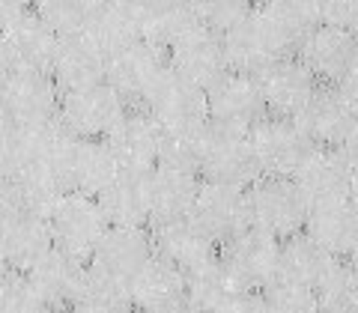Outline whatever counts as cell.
<instances>
[{
	"instance_id": "6da1fadb",
	"label": "cell",
	"mask_w": 358,
	"mask_h": 313,
	"mask_svg": "<svg viewBox=\"0 0 358 313\" xmlns=\"http://www.w3.org/2000/svg\"><path fill=\"white\" fill-rule=\"evenodd\" d=\"M248 197V227L266 233L278 242L305 230L308 221V200L301 197L293 179H272L260 176L251 188H245Z\"/></svg>"
},
{
	"instance_id": "7a4b0ae2",
	"label": "cell",
	"mask_w": 358,
	"mask_h": 313,
	"mask_svg": "<svg viewBox=\"0 0 358 313\" xmlns=\"http://www.w3.org/2000/svg\"><path fill=\"white\" fill-rule=\"evenodd\" d=\"M48 167L57 173L66 194L72 191L87 197H99L120 173L105 140H78L69 131H66V138L57 147V152H54Z\"/></svg>"
},
{
	"instance_id": "3957f363",
	"label": "cell",
	"mask_w": 358,
	"mask_h": 313,
	"mask_svg": "<svg viewBox=\"0 0 358 313\" xmlns=\"http://www.w3.org/2000/svg\"><path fill=\"white\" fill-rule=\"evenodd\" d=\"M60 96L51 75L13 72L0 84V119L24 131L45 129L57 122Z\"/></svg>"
},
{
	"instance_id": "277c9868",
	"label": "cell",
	"mask_w": 358,
	"mask_h": 313,
	"mask_svg": "<svg viewBox=\"0 0 358 313\" xmlns=\"http://www.w3.org/2000/svg\"><path fill=\"white\" fill-rule=\"evenodd\" d=\"M251 150L260 176L272 179H296L301 164L308 161V155L317 150L305 138V131L299 129L296 119H281V117H266L248 131Z\"/></svg>"
},
{
	"instance_id": "5b68a950",
	"label": "cell",
	"mask_w": 358,
	"mask_h": 313,
	"mask_svg": "<svg viewBox=\"0 0 358 313\" xmlns=\"http://www.w3.org/2000/svg\"><path fill=\"white\" fill-rule=\"evenodd\" d=\"M200 179L233 188H251L260 179V167H257L248 131H230L209 122L203 131Z\"/></svg>"
},
{
	"instance_id": "8992f818",
	"label": "cell",
	"mask_w": 358,
	"mask_h": 313,
	"mask_svg": "<svg viewBox=\"0 0 358 313\" xmlns=\"http://www.w3.org/2000/svg\"><path fill=\"white\" fill-rule=\"evenodd\" d=\"M48 230H51L54 248H60L69 256H78V260L90 263L99 239H102L105 230H108V221L102 215V209H99L96 197L69 191L51 209Z\"/></svg>"
},
{
	"instance_id": "52a82bcc",
	"label": "cell",
	"mask_w": 358,
	"mask_h": 313,
	"mask_svg": "<svg viewBox=\"0 0 358 313\" xmlns=\"http://www.w3.org/2000/svg\"><path fill=\"white\" fill-rule=\"evenodd\" d=\"M129 105L108 84L75 89L60 96L57 122L78 140H105L122 119Z\"/></svg>"
},
{
	"instance_id": "ba28073f",
	"label": "cell",
	"mask_w": 358,
	"mask_h": 313,
	"mask_svg": "<svg viewBox=\"0 0 358 313\" xmlns=\"http://www.w3.org/2000/svg\"><path fill=\"white\" fill-rule=\"evenodd\" d=\"M278 254H281V242L248 227L236 239L221 245L218 260L239 289H245V293H266L278 281Z\"/></svg>"
},
{
	"instance_id": "9c48e42d",
	"label": "cell",
	"mask_w": 358,
	"mask_h": 313,
	"mask_svg": "<svg viewBox=\"0 0 358 313\" xmlns=\"http://www.w3.org/2000/svg\"><path fill=\"white\" fill-rule=\"evenodd\" d=\"M162 126L147 108H129L114 131L105 138L108 152L114 155L120 173H141L147 176L159 164V147H162Z\"/></svg>"
},
{
	"instance_id": "30bf717a",
	"label": "cell",
	"mask_w": 358,
	"mask_h": 313,
	"mask_svg": "<svg viewBox=\"0 0 358 313\" xmlns=\"http://www.w3.org/2000/svg\"><path fill=\"white\" fill-rule=\"evenodd\" d=\"M171 69L167 63V51L155 48L147 42H131L129 48H122L108 57V75L105 84L126 102L129 108L143 105V99L150 96V89L159 84V78Z\"/></svg>"
},
{
	"instance_id": "8fae6325",
	"label": "cell",
	"mask_w": 358,
	"mask_h": 313,
	"mask_svg": "<svg viewBox=\"0 0 358 313\" xmlns=\"http://www.w3.org/2000/svg\"><path fill=\"white\" fill-rule=\"evenodd\" d=\"M206 114L212 126L230 131H251L257 122L268 117L257 78L236 72H227L206 89Z\"/></svg>"
},
{
	"instance_id": "7c38bea8",
	"label": "cell",
	"mask_w": 358,
	"mask_h": 313,
	"mask_svg": "<svg viewBox=\"0 0 358 313\" xmlns=\"http://www.w3.org/2000/svg\"><path fill=\"white\" fill-rule=\"evenodd\" d=\"M188 218L197 224L206 239H212L215 245H227L230 239H236L239 233L248 230V197H245V188L203 182L200 179V191Z\"/></svg>"
},
{
	"instance_id": "4fadbf2b",
	"label": "cell",
	"mask_w": 358,
	"mask_h": 313,
	"mask_svg": "<svg viewBox=\"0 0 358 313\" xmlns=\"http://www.w3.org/2000/svg\"><path fill=\"white\" fill-rule=\"evenodd\" d=\"M167 63H171V69L179 78L197 84L200 89H209L212 84L221 81V78L230 72L224 39L218 33L206 30L200 21L167 48Z\"/></svg>"
},
{
	"instance_id": "5bb4252c",
	"label": "cell",
	"mask_w": 358,
	"mask_h": 313,
	"mask_svg": "<svg viewBox=\"0 0 358 313\" xmlns=\"http://www.w3.org/2000/svg\"><path fill=\"white\" fill-rule=\"evenodd\" d=\"M141 108H147L162 129H200L209 122L206 89L179 78L173 69L159 78V84L150 89Z\"/></svg>"
},
{
	"instance_id": "9a60e30c",
	"label": "cell",
	"mask_w": 358,
	"mask_h": 313,
	"mask_svg": "<svg viewBox=\"0 0 358 313\" xmlns=\"http://www.w3.org/2000/svg\"><path fill=\"white\" fill-rule=\"evenodd\" d=\"M296 60L305 66L308 75L320 87H334L343 78V72L358 60V39L352 33L317 24L301 39Z\"/></svg>"
},
{
	"instance_id": "2e32d148",
	"label": "cell",
	"mask_w": 358,
	"mask_h": 313,
	"mask_svg": "<svg viewBox=\"0 0 358 313\" xmlns=\"http://www.w3.org/2000/svg\"><path fill=\"white\" fill-rule=\"evenodd\" d=\"M352 176L355 170L341 155V150H313L293 182L301 191V197L308 200V206L313 209V206L346 203L352 191Z\"/></svg>"
},
{
	"instance_id": "e0dca14e",
	"label": "cell",
	"mask_w": 358,
	"mask_h": 313,
	"mask_svg": "<svg viewBox=\"0 0 358 313\" xmlns=\"http://www.w3.org/2000/svg\"><path fill=\"white\" fill-rule=\"evenodd\" d=\"M257 84H260L266 114L281 117V119H296L308 108L313 93L320 89V84L313 81L296 57H287V60H278L275 66H268L257 78Z\"/></svg>"
},
{
	"instance_id": "ac0fdd59",
	"label": "cell",
	"mask_w": 358,
	"mask_h": 313,
	"mask_svg": "<svg viewBox=\"0 0 358 313\" xmlns=\"http://www.w3.org/2000/svg\"><path fill=\"white\" fill-rule=\"evenodd\" d=\"M0 45H3V54H6L9 69L13 72L48 75L60 39L54 36L48 30V24H45L36 13H33V3H30V13L21 15L15 24L0 36Z\"/></svg>"
},
{
	"instance_id": "d6986e66",
	"label": "cell",
	"mask_w": 358,
	"mask_h": 313,
	"mask_svg": "<svg viewBox=\"0 0 358 313\" xmlns=\"http://www.w3.org/2000/svg\"><path fill=\"white\" fill-rule=\"evenodd\" d=\"M129 298L134 313H171L185 305V272L152 254L129 281Z\"/></svg>"
},
{
	"instance_id": "ffe728a7",
	"label": "cell",
	"mask_w": 358,
	"mask_h": 313,
	"mask_svg": "<svg viewBox=\"0 0 358 313\" xmlns=\"http://www.w3.org/2000/svg\"><path fill=\"white\" fill-rule=\"evenodd\" d=\"M150 256H152L150 227H108L87 265L129 284L134 272H138Z\"/></svg>"
},
{
	"instance_id": "44dd1931",
	"label": "cell",
	"mask_w": 358,
	"mask_h": 313,
	"mask_svg": "<svg viewBox=\"0 0 358 313\" xmlns=\"http://www.w3.org/2000/svg\"><path fill=\"white\" fill-rule=\"evenodd\" d=\"M48 75L57 84L60 93L99 87V84H105V75H108V54L90 36L60 39Z\"/></svg>"
},
{
	"instance_id": "7402d4cb",
	"label": "cell",
	"mask_w": 358,
	"mask_h": 313,
	"mask_svg": "<svg viewBox=\"0 0 358 313\" xmlns=\"http://www.w3.org/2000/svg\"><path fill=\"white\" fill-rule=\"evenodd\" d=\"M200 191V176L173 170V167L155 164L147 173V206H150V227L171 224L192 215L194 200Z\"/></svg>"
},
{
	"instance_id": "603a6c76",
	"label": "cell",
	"mask_w": 358,
	"mask_h": 313,
	"mask_svg": "<svg viewBox=\"0 0 358 313\" xmlns=\"http://www.w3.org/2000/svg\"><path fill=\"white\" fill-rule=\"evenodd\" d=\"M150 236H152V254L176 265L185 275L218 260V245L206 239L192 218L155 224V227H150Z\"/></svg>"
},
{
	"instance_id": "cb8c5ba5",
	"label": "cell",
	"mask_w": 358,
	"mask_h": 313,
	"mask_svg": "<svg viewBox=\"0 0 358 313\" xmlns=\"http://www.w3.org/2000/svg\"><path fill=\"white\" fill-rule=\"evenodd\" d=\"M54 248L48 218L30 215V212H18L0 227V260L9 272L27 275L45 254Z\"/></svg>"
},
{
	"instance_id": "d4e9b609",
	"label": "cell",
	"mask_w": 358,
	"mask_h": 313,
	"mask_svg": "<svg viewBox=\"0 0 358 313\" xmlns=\"http://www.w3.org/2000/svg\"><path fill=\"white\" fill-rule=\"evenodd\" d=\"M254 18L260 21L266 36L275 42L281 57H296L301 39L320 24L317 3H299V0H275V3H257Z\"/></svg>"
},
{
	"instance_id": "484cf974",
	"label": "cell",
	"mask_w": 358,
	"mask_h": 313,
	"mask_svg": "<svg viewBox=\"0 0 358 313\" xmlns=\"http://www.w3.org/2000/svg\"><path fill=\"white\" fill-rule=\"evenodd\" d=\"M338 263H341L338 256L322 251L308 233H296V236L281 242V254H278V281L317 293Z\"/></svg>"
},
{
	"instance_id": "4316f807",
	"label": "cell",
	"mask_w": 358,
	"mask_h": 313,
	"mask_svg": "<svg viewBox=\"0 0 358 313\" xmlns=\"http://www.w3.org/2000/svg\"><path fill=\"white\" fill-rule=\"evenodd\" d=\"M296 122L317 150H341L346 131L355 122V114L341 102L331 87H320Z\"/></svg>"
},
{
	"instance_id": "83f0119b",
	"label": "cell",
	"mask_w": 358,
	"mask_h": 313,
	"mask_svg": "<svg viewBox=\"0 0 358 313\" xmlns=\"http://www.w3.org/2000/svg\"><path fill=\"white\" fill-rule=\"evenodd\" d=\"M87 272V263L69 256L60 248H51L27 272V281L33 284V289L45 298V305L51 310H66L72 305V298L81 286V277Z\"/></svg>"
},
{
	"instance_id": "f1b7e54d",
	"label": "cell",
	"mask_w": 358,
	"mask_h": 313,
	"mask_svg": "<svg viewBox=\"0 0 358 313\" xmlns=\"http://www.w3.org/2000/svg\"><path fill=\"white\" fill-rule=\"evenodd\" d=\"M224 51H227V69L248 78H260L268 66H275L278 60H287L278 54L275 42L266 36V30L254 18V13L245 24H239L233 33L224 36Z\"/></svg>"
},
{
	"instance_id": "f546056e",
	"label": "cell",
	"mask_w": 358,
	"mask_h": 313,
	"mask_svg": "<svg viewBox=\"0 0 358 313\" xmlns=\"http://www.w3.org/2000/svg\"><path fill=\"white\" fill-rule=\"evenodd\" d=\"M108 227H150L147 206V176L117 173L102 194L96 197Z\"/></svg>"
},
{
	"instance_id": "4dcf8cb0",
	"label": "cell",
	"mask_w": 358,
	"mask_h": 313,
	"mask_svg": "<svg viewBox=\"0 0 358 313\" xmlns=\"http://www.w3.org/2000/svg\"><path fill=\"white\" fill-rule=\"evenodd\" d=\"M308 236L320 245L322 251H329L331 256H346L352 251V245L358 239V212L346 203H331V206H313L308 212L305 230Z\"/></svg>"
},
{
	"instance_id": "1f68e13d",
	"label": "cell",
	"mask_w": 358,
	"mask_h": 313,
	"mask_svg": "<svg viewBox=\"0 0 358 313\" xmlns=\"http://www.w3.org/2000/svg\"><path fill=\"white\" fill-rule=\"evenodd\" d=\"M242 293L245 289L236 286L221 260H212L185 275V301L200 313H224Z\"/></svg>"
},
{
	"instance_id": "d6a6232c",
	"label": "cell",
	"mask_w": 358,
	"mask_h": 313,
	"mask_svg": "<svg viewBox=\"0 0 358 313\" xmlns=\"http://www.w3.org/2000/svg\"><path fill=\"white\" fill-rule=\"evenodd\" d=\"M197 24L192 3H138L141 42L167 51L171 45Z\"/></svg>"
},
{
	"instance_id": "836d02e7",
	"label": "cell",
	"mask_w": 358,
	"mask_h": 313,
	"mask_svg": "<svg viewBox=\"0 0 358 313\" xmlns=\"http://www.w3.org/2000/svg\"><path fill=\"white\" fill-rule=\"evenodd\" d=\"M87 36L102 48L108 57L131 42H141L138 33V3H96V15Z\"/></svg>"
},
{
	"instance_id": "e575fe53",
	"label": "cell",
	"mask_w": 358,
	"mask_h": 313,
	"mask_svg": "<svg viewBox=\"0 0 358 313\" xmlns=\"http://www.w3.org/2000/svg\"><path fill=\"white\" fill-rule=\"evenodd\" d=\"M69 310L72 313H134L129 298V284L87 265Z\"/></svg>"
},
{
	"instance_id": "d590c367",
	"label": "cell",
	"mask_w": 358,
	"mask_h": 313,
	"mask_svg": "<svg viewBox=\"0 0 358 313\" xmlns=\"http://www.w3.org/2000/svg\"><path fill=\"white\" fill-rule=\"evenodd\" d=\"M13 188L18 197L21 212H30V215L48 218L51 209L60 203V197L66 194L57 173L51 170L48 164H27L13 176Z\"/></svg>"
},
{
	"instance_id": "8d00e7d4",
	"label": "cell",
	"mask_w": 358,
	"mask_h": 313,
	"mask_svg": "<svg viewBox=\"0 0 358 313\" xmlns=\"http://www.w3.org/2000/svg\"><path fill=\"white\" fill-rule=\"evenodd\" d=\"M33 13L48 24L57 39H72L87 36L96 15V3H90V0H45V3H33Z\"/></svg>"
},
{
	"instance_id": "74e56055",
	"label": "cell",
	"mask_w": 358,
	"mask_h": 313,
	"mask_svg": "<svg viewBox=\"0 0 358 313\" xmlns=\"http://www.w3.org/2000/svg\"><path fill=\"white\" fill-rule=\"evenodd\" d=\"M206 126H200V129H164L162 147H159V164L200 176V155H203Z\"/></svg>"
},
{
	"instance_id": "f35d334b",
	"label": "cell",
	"mask_w": 358,
	"mask_h": 313,
	"mask_svg": "<svg viewBox=\"0 0 358 313\" xmlns=\"http://www.w3.org/2000/svg\"><path fill=\"white\" fill-rule=\"evenodd\" d=\"M322 313H358V268L338 263L317 289Z\"/></svg>"
},
{
	"instance_id": "ab89813d",
	"label": "cell",
	"mask_w": 358,
	"mask_h": 313,
	"mask_svg": "<svg viewBox=\"0 0 358 313\" xmlns=\"http://www.w3.org/2000/svg\"><path fill=\"white\" fill-rule=\"evenodd\" d=\"M192 6H194V15L200 24L212 33H218L221 39L236 30L239 24H245L254 13V6L242 3V0H209V3H192Z\"/></svg>"
},
{
	"instance_id": "60d3db41",
	"label": "cell",
	"mask_w": 358,
	"mask_h": 313,
	"mask_svg": "<svg viewBox=\"0 0 358 313\" xmlns=\"http://www.w3.org/2000/svg\"><path fill=\"white\" fill-rule=\"evenodd\" d=\"M33 161V138L30 131L15 129L0 119V179L13 182V176Z\"/></svg>"
},
{
	"instance_id": "b9f144b4",
	"label": "cell",
	"mask_w": 358,
	"mask_h": 313,
	"mask_svg": "<svg viewBox=\"0 0 358 313\" xmlns=\"http://www.w3.org/2000/svg\"><path fill=\"white\" fill-rule=\"evenodd\" d=\"M0 313H51V307L33 289L27 275L9 272L6 281L0 284Z\"/></svg>"
},
{
	"instance_id": "7bdbcfd3",
	"label": "cell",
	"mask_w": 358,
	"mask_h": 313,
	"mask_svg": "<svg viewBox=\"0 0 358 313\" xmlns=\"http://www.w3.org/2000/svg\"><path fill=\"white\" fill-rule=\"evenodd\" d=\"M263 305H266V313H322L320 298L313 289H301L284 281H275L266 289Z\"/></svg>"
},
{
	"instance_id": "ee69618b",
	"label": "cell",
	"mask_w": 358,
	"mask_h": 313,
	"mask_svg": "<svg viewBox=\"0 0 358 313\" xmlns=\"http://www.w3.org/2000/svg\"><path fill=\"white\" fill-rule=\"evenodd\" d=\"M317 21L326 27L352 33L358 30V0H326L317 3Z\"/></svg>"
},
{
	"instance_id": "f6af8a7d",
	"label": "cell",
	"mask_w": 358,
	"mask_h": 313,
	"mask_svg": "<svg viewBox=\"0 0 358 313\" xmlns=\"http://www.w3.org/2000/svg\"><path fill=\"white\" fill-rule=\"evenodd\" d=\"M331 89H334V93H338L341 102H343V105L350 108L352 114L358 117V60L350 66V69L343 72V78H341V81L334 84Z\"/></svg>"
},
{
	"instance_id": "bcb514c9",
	"label": "cell",
	"mask_w": 358,
	"mask_h": 313,
	"mask_svg": "<svg viewBox=\"0 0 358 313\" xmlns=\"http://www.w3.org/2000/svg\"><path fill=\"white\" fill-rule=\"evenodd\" d=\"M27 13H30V3H21V0H0V36Z\"/></svg>"
},
{
	"instance_id": "7dc6e473",
	"label": "cell",
	"mask_w": 358,
	"mask_h": 313,
	"mask_svg": "<svg viewBox=\"0 0 358 313\" xmlns=\"http://www.w3.org/2000/svg\"><path fill=\"white\" fill-rule=\"evenodd\" d=\"M18 212H21V206H18V197H15L13 182L0 179V227H3L9 218H15Z\"/></svg>"
},
{
	"instance_id": "c3c4849f",
	"label": "cell",
	"mask_w": 358,
	"mask_h": 313,
	"mask_svg": "<svg viewBox=\"0 0 358 313\" xmlns=\"http://www.w3.org/2000/svg\"><path fill=\"white\" fill-rule=\"evenodd\" d=\"M224 313H266L263 296H260V293H242Z\"/></svg>"
},
{
	"instance_id": "681fc988",
	"label": "cell",
	"mask_w": 358,
	"mask_h": 313,
	"mask_svg": "<svg viewBox=\"0 0 358 313\" xmlns=\"http://www.w3.org/2000/svg\"><path fill=\"white\" fill-rule=\"evenodd\" d=\"M341 155H343L346 161H350L352 170H358V117H355L352 129L346 131V138H343V143H341Z\"/></svg>"
},
{
	"instance_id": "f907efd6",
	"label": "cell",
	"mask_w": 358,
	"mask_h": 313,
	"mask_svg": "<svg viewBox=\"0 0 358 313\" xmlns=\"http://www.w3.org/2000/svg\"><path fill=\"white\" fill-rule=\"evenodd\" d=\"M9 75H13V69H9V60H6V54H3V45H0V84H3Z\"/></svg>"
},
{
	"instance_id": "816d5d0a",
	"label": "cell",
	"mask_w": 358,
	"mask_h": 313,
	"mask_svg": "<svg viewBox=\"0 0 358 313\" xmlns=\"http://www.w3.org/2000/svg\"><path fill=\"white\" fill-rule=\"evenodd\" d=\"M350 206L358 212V170H355V176H352V191H350Z\"/></svg>"
},
{
	"instance_id": "f5cc1de1",
	"label": "cell",
	"mask_w": 358,
	"mask_h": 313,
	"mask_svg": "<svg viewBox=\"0 0 358 313\" xmlns=\"http://www.w3.org/2000/svg\"><path fill=\"white\" fill-rule=\"evenodd\" d=\"M346 263H350V265H355V268H358V239H355V245H352V251L346 254Z\"/></svg>"
},
{
	"instance_id": "db71d44e",
	"label": "cell",
	"mask_w": 358,
	"mask_h": 313,
	"mask_svg": "<svg viewBox=\"0 0 358 313\" xmlns=\"http://www.w3.org/2000/svg\"><path fill=\"white\" fill-rule=\"evenodd\" d=\"M171 313H200L197 307H192V305H188V301H185V305H179L176 310H171Z\"/></svg>"
},
{
	"instance_id": "11a10c76",
	"label": "cell",
	"mask_w": 358,
	"mask_h": 313,
	"mask_svg": "<svg viewBox=\"0 0 358 313\" xmlns=\"http://www.w3.org/2000/svg\"><path fill=\"white\" fill-rule=\"evenodd\" d=\"M6 275H9V268L3 265V260H0V284H3V281H6Z\"/></svg>"
},
{
	"instance_id": "9f6ffc18",
	"label": "cell",
	"mask_w": 358,
	"mask_h": 313,
	"mask_svg": "<svg viewBox=\"0 0 358 313\" xmlns=\"http://www.w3.org/2000/svg\"><path fill=\"white\" fill-rule=\"evenodd\" d=\"M51 313H72V310H69V307H66V310H51Z\"/></svg>"
},
{
	"instance_id": "6f0895ef",
	"label": "cell",
	"mask_w": 358,
	"mask_h": 313,
	"mask_svg": "<svg viewBox=\"0 0 358 313\" xmlns=\"http://www.w3.org/2000/svg\"><path fill=\"white\" fill-rule=\"evenodd\" d=\"M355 39H358V30H355Z\"/></svg>"
}]
</instances>
